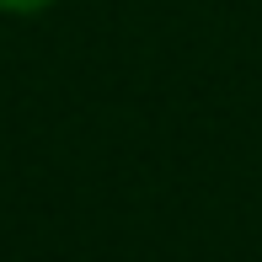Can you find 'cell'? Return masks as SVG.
<instances>
[{"label":"cell","instance_id":"1","mask_svg":"<svg viewBox=\"0 0 262 262\" xmlns=\"http://www.w3.org/2000/svg\"><path fill=\"white\" fill-rule=\"evenodd\" d=\"M49 0H0V11H43Z\"/></svg>","mask_w":262,"mask_h":262}]
</instances>
